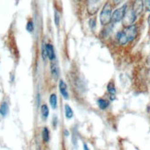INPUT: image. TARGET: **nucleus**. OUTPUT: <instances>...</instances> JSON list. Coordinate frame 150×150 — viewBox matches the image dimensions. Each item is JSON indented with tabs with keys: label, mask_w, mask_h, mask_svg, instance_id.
<instances>
[{
	"label": "nucleus",
	"mask_w": 150,
	"mask_h": 150,
	"mask_svg": "<svg viewBox=\"0 0 150 150\" xmlns=\"http://www.w3.org/2000/svg\"><path fill=\"white\" fill-rule=\"evenodd\" d=\"M46 51H47V57L51 61L55 60V53H54V47L51 44H46Z\"/></svg>",
	"instance_id": "8"
},
{
	"label": "nucleus",
	"mask_w": 150,
	"mask_h": 150,
	"mask_svg": "<svg viewBox=\"0 0 150 150\" xmlns=\"http://www.w3.org/2000/svg\"><path fill=\"white\" fill-rule=\"evenodd\" d=\"M54 22H55L56 26L59 25V22H60V15H59V13H58L57 10L54 11Z\"/></svg>",
	"instance_id": "18"
},
{
	"label": "nucleus",
	"mask_w": 150,
	"mask_h": 150,
	"mask_svg": "<svg viewBox=\"0 0 150 150\" xmlns=\"http://www.w3.org/2000/svg\"><path fill=\"white\" fill-rule=\"evenodd\" d=\"M144 6L145 5H144V1H143V0H134V1L132 9L137 17L143 12V10H144Z\"/></svg>",
	"instance_id": "5"
},
{
	"label": "nucleus",
	"mask_w": 150,
	"mask_h": 150,
	"mask_svg": "<svg viewBox=\"0 0 150 150\" xmlns=\"http://www.w3.org/2000/svg\"><path fill=\"white\" fill-rule=\"evenodd\" d=\"M116 38H117V41H118L119 44H122V45H125V44H126L129 42L128 41V38H127L125 32V31L119 32L118 34H117V35H116Z\"/></svg>",
	"instance_id": "6"
},
{
	"label": "nucleus",
	"mask_w": 150,
	"mask_h": 150,
	"mask_svg": "<svg viewBox=\"0 0 150 150\" xmlns=\"http://www.w3.org/2000/svg\"><path fill=\"white\" fill-rule=\"evenodd\" d=\"M42 134V140L45 143H47L49 141V139H50V132H49V130L46 127L43 128Z\"/></svg>",
	"instance_id": "16"
},
{
	"label": "nucleus",
	"mask_w": 150,
	"mask_h": 150,
	"mask_svg": "<svg viewBox=\"0 0 150 150\" xmlns=\"http://www.w3.org/2000/svg\"><path fill=\"white\" fill-rule=\"evenodd\" d=\"M123 31H125L129 42L134 40L136 35H137V27H136L134 24L132 26H129V27H126Z\"/></svg>",
	"instance_id": "4"
},
{
	"label": "nucleus",
	"mask_w": 150,
	"mask_h": 150,
	"mask_svg": "<svg viewBox=\"0 0 150 150\" xmlns=\"http://www.w3.org/2000/svg\"><path fill=\"white\" fill-rule=\"evenodd\" d=\"M144 5L147 11H150V0H144Z\"/></svg>",
	"instance_id": "20"
},
{
	"label": "nucleus",
	"mask_w": 150,
	"mask_h": 150,
	"mask_svg": "<svg viewBox=\"0 0 150 150\" xmlns=\"http://www.w3.org/2000/svg\"><path fill=\"white\" fill-rule=\"evenodd\" d=\"M147 22H148V24H149V27H150V15H149V17H148V19H147Z\"/></svg>",
	"instance_id": "24"
},
{
	"label": "nucleus",
	"mask_w": 150,
	"mask_h": 150,
	"mask_svg": "<svg viewBox=\"0 0 150 150\" xmlns=\"http://www.w3.org/2000/svg\"><path fill=\"white\" fill-rule=\"evenodd\" d=\"M84 146V150H89V149H88V146H87L86 144H84V146Z\"/></svg>",
	"instance_id": "23"
},
{
	"label": "nucleus",
	"mask_w": 150,
	"mask_h": 150,
	"mask_svg": "<svg viewBox=\"0 0 150 150\" xmlns=\"http://www.w3.org/2000/svg\"><path fill=\"white\" fill-rule=\"evenodd\" d=\"M41 114H42V119L45 121L49 116V108L47 107V105H42L41 107Z\"/></svg>",
	"instance_id": "11"
},
{
	"label": "nucleus",
	"mask_w": 150,
	"mask_h": 150,
	"mask_svg": "<svg viewBox=\"0 0 150 150\" xmlns=\"http://www.w3.org/2000/svg\"><path fill=\"white\" fill-rule=\"evenodd\" d=\"M8 112V105L6 102H3L1 107H0V114L2 116H6Z\"/></svg>",
	"instance_id": "14"
},
{
	"label": "nucleus",
	"mask_w": 150,
	"mask_h": 150,
	"mask_svg": "<svg viewBox=\"0 0 150 150\" xmlns=\"http://www.w3.org/2000/svg\"><path fill=\"white\" fill-rule=\"evenodd\" d=\"M89 26L92 31H94L96 29V19L95 18H91L90 21H89Z\"/></svg>",
	"instance_id": "19"
},
{
	"label": "nucleus",
	"mask_w": 150,
	"mask_h": 150,
	"mask_svg": "<svg viewBox=\"0 0 150 150\" xmlns=\"http://www.w3.org/2000/svg\"><path fill=\"white\" fill-rule=\"evenodd\" d=\"M127 5H123L122 6H121V8L117 9L112 15V23H117L121 21H122L123 17H125V13L127 11Z\"/></svg>",
	"instance_id": "2"
},
{
	"label": "nucleus",
	"mask_w": 150,
	"mask_h": 150,
	"mask_svg": "<svg viewBox=\"0 0 150 150\" xmlns=\"http://www.w3.org/2000/svg\"><path fill=\"white\" fill-rule=\"evenodd\" d=\"M112 5L110 3H106L103 6L101 12L100 14V22L101 25L103 26L108 25L112 22Z\"/></svg>",
	"instance_id": "1"
},
{
	"label": "nucleus",
	"mask_w": 150,
	"mask_h": 150,
	"mask_svg": "<svg viewBox=\"0 0 150 150\" xmlns=\"http://www.w3.org/2000/svg\"><path fill=\"white\" fill-rule=\"evenodd\" d=\"M112 1H113V4L114 5H119L122 1V0H112Z\"/></svg>",
	"instance_id": "22"
},
{
	"label": "nucleus",
	"mask_w": 150,
	"mask_h": 150,
	"mask_svg": "<svg viewBox=\"0 0 150 150\" xmlns=\"http://www.w3.org/2000/svg\"><path fill=\"white\" fill-rule=\"evenodd\" d=\"M98 105H99V108L100 109H106L109 107V101L103 98H100L98 99Z\"/></svg>",
	"instance_id": "12"
},
{
	"label": "nucleus",
	"mask_w": 150,
	"mask_h": 150,
	"mask_svg": "<svg viewBox=\"0 0 150 150\" xmlns=\"http://www.w3.org/2000/svg\"><path fill=\"white\" fill-rule=\"evenodd\" d=\"M64 111H66V116H67V118L68 120H71L73 118V116H74V112H73V109L71 108L70 106L68 105H66L64 106Z\"/></svg>",
	"instance_id": "13"
},
{
	"label": "nucleus",
	"mask_w": 150,
	"mask_h": 150,
	"mask_svg": "<svg viewBox=\"0 0 150 150\" xmlns=\"http://www.w3.org/2000/svg\"><path fill=\"white\" fill-rule=\"evenodd\" d=\"M100 0H88V4H98Z\"/></svg>",
	"instance_id": "21"
},
{
	"label": "nucleus",
	"mask_w": 150,
	"mask_h": 150,
	"mask_svg": "<svg viewBox=\"0 0 150 150\" xmlns=\"http://www.w3.org/2000/svg\"><path fill=\"white\" fill-rule=\"evenodd\" d=\"M59 89H60V93L63 95L64 98V99H68L69 98V94H68V91H67V83H64V81H60Z\"/></svg>",
	"instance_id": "7"
},
{
	"label": "nucleus",
	"mask_w": 150,
	"mask_h": 150,
	"mask_svg": "<svg viewBox=\"0 0 150 150\" xmlns=\"http://www.w3.org/2000/svg\"><path fill=\"white\" fill-rule=\"evenodd\" d=\"M26 29H27V31L29 32H33V29H34V26H33V22H32L31 21H30L27 25H26Z\"/></svg>",
	"instance_id": "17"
},
{
	"label": "nucleus",
	"mask_w": 150,
	"mask_h": 150,
	"mask_svg": "<svg viewBox=\"0 0 150 150\" xmlns=\"http://www.w3.org/2000/svg\"><path fill=\"white\" fill-rule=\"evenodd\" d=\"M50 104L52 108L55 109L57 108V95L55 94H52L50 96Z\"/></svg>",
	"instance_id": "15"
},
{
	"label": "nucleus",
	"mask_w": 150,
	"mask_h": 150,
	"mask_svg": "<svg viewBox=\"0 0 150 150\" xmlns=\"http://www.w3.org/2000/svg\"><path fill=\"white\" fill-rule=\"evenodd\" d=\"M51 71H52V75L54 76V79H57L58 75H59V69H58V65L55 60L52 61L51 64Z\"/></svg>",
	"instance_id": "9"
},
{
	"label": "nucleus",
	"mask_w": 150,
	"mask_h": 150,
	"mask_svg": "<svg viewBox=\"0 0 150 150\" xmlns=\"http://www.w3.org/2000/svg\"><path fill=\"white\" fill-rule=\"evenodd\" d=\"M107 90H108V93L110 96V98L112 99H114V96H115V94H116V89H115V86L113 83H110L107 86Z\"/></svg>",
	"instance_id": "10"
},
{
	"label": "nucleus",
	"mask_w": 150,
	"mask_h": 150,
	"mask_svg": "<svg viewBox=\"0 0 150 150\" xmlns=\"http://www.w3.org/2000/svg\"><path fill=\"white\" fill-rule=\"evenodd\" d=\"M136 18H137V16L134 14V12L133 11L132 9H127L125 17H123V19H122V24H123V26H125V27L126 28V27H129V26L134 25Z\"/></svg>",
	"instance_id": "3"
}]
</instances>
